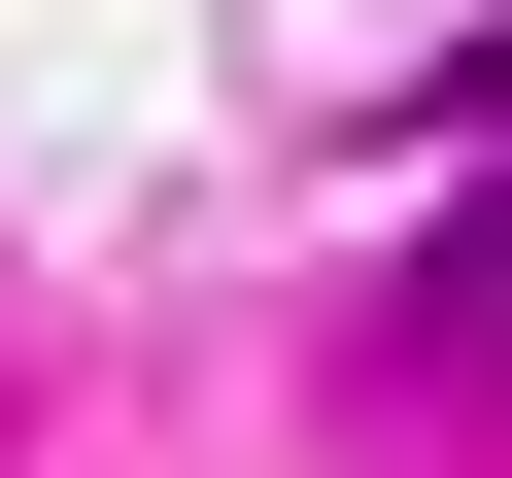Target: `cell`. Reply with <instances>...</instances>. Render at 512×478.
<instances>
[{"label": "cell", "instance_id": "obj_2", "mask_svg": "<svg viewBox=\"0 0 512 478\" xmlns=\"http://www.w3.org/2000/svg\"><path fill=\"white\" fill-rule=\"evenodd\" d=\"M444 103H478V137H512V35H478V69H444Z\"/></svg>", "mask_w": 512, "mask_h": 478}, {"label": "cell", "instance_id": "obj_1", "mask_svg": "<svg viewBox=\"0 0 512 478\" xmlns=\"http://www.w3.org/2000/svg\"><path fill=\"white\" fill-rule=\"evenodd\" d=\"M410 376H478V410H512V205H444V239H410Z\"/></svg>", "mask_w": 512, "mask_h": 478}]
</instances>
